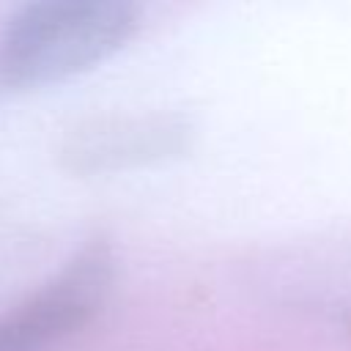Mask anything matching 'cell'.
Segmentation results:
<instances>
[{
	"mask_svg": "<svg viewBox=\"0 0 351 351\" xmlns=\"http://www.w3.org/2000/svg\"><path fill=\"white\" fill-rule=\"evenodd\" d=\"M140 27L126 0H41L19 8L0 33V85L30 90L82 74L123 49Z\"/></svg>",
	"mask_w": 351,
	"mask_h": 351,
	"instance_id": "cell-1",
	"label": "cell"
},
{
	"mask_svg": "<svg viewBox=\"0 0 351 351\" xmlns=\"http://www.w3.org/2000/svg\"><path fill=\"white\" fill-rule=\"evenodd\" d=\"M112 288L107 244L85 247L36 293L0 318V351H49L85 329Z\"/></svg>",
	"mask_w": 351,
	"mask_h": 351,
	"instance_id": "cell-2",
	"label": "cell"
},
{
	"mask_svg": "<svg viewBox=\"0 0 351 351\" xmlns=\"http://www.w3.org/2000/svg\"><path fill=\"white\" fill-rule=\"evenodd\" d=\"M189 123L181 115H107L69 132L60 156L74 173H112L176 156L189 143Z\"/></svg>",
	"mask_w": 351,
	"mask_h": 351,
	"instance_id": "cell-3",
	"label": "cell"
}]
</instances>
